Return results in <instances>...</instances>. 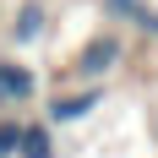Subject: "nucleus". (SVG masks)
Returning <instances> with one entry per match:
<instances>
[{
    "instance_id": "obj_1",
    "label": "nucleus",
    "mask_w": 158,
    "mask_h": 158,
    "mask_svg": "<svg viewBox=\"0 0 158 158\" xmlns=\"http://www.w3.org/2000/svg\"><path fill=\"white\" fill-rule=\"evenodd\" d=\"M38 98V77L22 60H0V104H27Z\"/></svg>"
},
{
    "instance_id": "obj_2",
    "label": "nucleus",
    "mask_w": 158,
    "mask_h": 158,
    "mask_svg": "<svg viewBox=\"0 0 158 158\" xmlns=\"http://www.w3.org/2000/svg\"><path fill=\"white\" fill-rule=\"evenodd\" d=\"M98 87H87V93H71V98H49V126H65V120H82V114L98 109Z\"/></svg>"
},
{
    "instance_id": "obj_3",
    "label": "nucleus",
    "mask_w": 158,
    "mask_h": 158,
    "mask_svg": "<svg viewBox=\"0 0 158 158\" xmlns=\"http://www.w3.org/2000/svg\"><path fill=\"white\" fill-rule=\"evenodd\" d=\"M16 158H55L49 120H27V126H22V136H16Z\"/></svg>"
},
{
    "instance_id": "obj_4",
    "label": "nucleus",
    "mask_w": 158,
    "mask_h": 158,
    "mask_svg": "<svg viewBox=\"0 0 158 158\" xmlns=\"http://www.w3.org/2000/svg\"><path fill=\"white\" fill-rule=\"evenodd\" d=\"M114 60H120V38H93V44L82 49L77 71H82V77H98V71H109Z\"/></svg>"
},
{
    "instance_id": "obj_5",
    "label": "nucleus",
    "mask_w": 158,
    "mask_h": 158,
    "mask_svg": "<svg viewBox=\"0 0 158 158\" xmlns=\"http://www.w3.org/2000/svg\"><path fill=\"white\" fill-rule=\"evenodd\" d=\"M38 33H44V6H38V0H27V6L16 11V22H11V44H33Z\"/></svg>"
},
{
    "instance_id": "obj_6",
    "label": "nucleus",
    "mask_w": 158,
    "mask_h": 158,
    "mask_svg": "<svg viewBox=\"0 0 158 158\" xmlns=\"http://www.w3.org/2000/svg\"><path fill=\"white\" fill-rule=\"evenodd\" d=\"M16 136H22V120H0V158H16Z\"/></svg>"
},
{
    "instance_id": "obj_7",
    "label": "nucleus",
    "mask_w": 158,
    "mask_h": 158,
    "mask_svg": "<svg viewBox=\"0 0 158 158\" xmlns=\"http://www.w3.org/2000/svg\"><path fill=\"white\" fill-rule=\"evenodd\" d=\"M131 22H136L142 33H153V38H158V11H147V6H136V11H131Z\"/></svg>"
},
{
    "instance_id": "obj_8",
    "label": "nucleus",
    "mask_w": 158,
    "mask_h": 158,
    "mask_svg": "<svg viewBox=\"0 0 158 158\" xmlns=\"http://www.w3.org/2000/svg\"><path fill=\"white\" fill-rule=\"evenodd\" d=\"M136 6H142V0H104V11H109V16H131Z\"/></svg>"
}]
</instances>
